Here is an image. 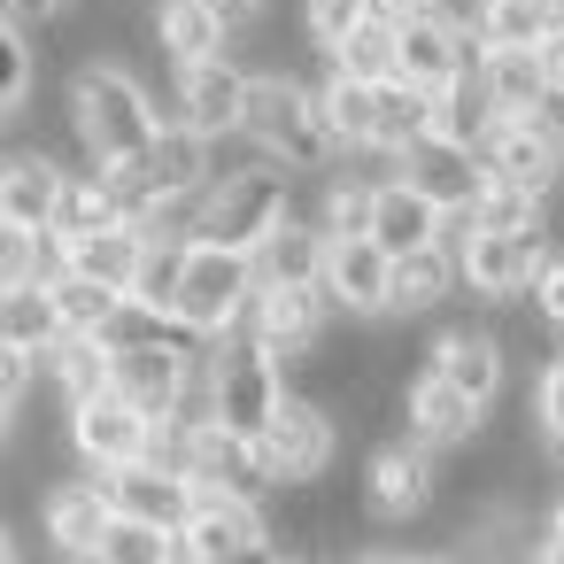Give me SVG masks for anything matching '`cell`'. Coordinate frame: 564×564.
<instances>
[{
  "label": "cell",
  "mask_w": 564,
  "mask_h": 564,
  "mask_svg": "<svg viewBox=\"0 0 564 564\" xmlns=\"http://www.w3.org/2000/svg\"><path fill=\"white\" fill-rule=\"evenodd\" d=\"M70 124H78V148H86L101 171H117V163H140L171 117L155 109V94H148L132 70L86 63V70L70 78Z\"/></svg>",
  "instance_id": "1"
},
{
  "label": "cell",
  "mask_w": 564,
  "mask_h": 564,
  "mask_svg": "<svg viewBox=\"0 0 564 564\" xmlns=\"http://www.w3.org/2000/svg\"><path fill=\"white\" fill-rule=\"evenodd\" d=\"M256 294H263V279H256V256H248V248L186 240V256H178V294H171V317H178V325H194L202 340L248 333Z\"/></svg>",
  "instance_id": "2"
},
{
  "label": "cell",
  "mask_w": 564,
  "mask_h": 564,
  "mask_svg": "<svg viewBox=\"0 0 564 564\" xmlns=\"http://www.w3.org/2000/svg\"><path fill=\"white\" fill-rule=\"evenodd\" d=\"M240 132H248V140L263 148V163H279V171H325V163L340 155L317 86L279 78V70L248 86V124H240Z\"/></svg>",
  "instance_id": "3"
},
{
  "label": "cell",
  "mask_w": 564,
  "mask_h": 564,
  "mask_svg": "<svg viewBox=\"0 0 564 564\" xmlns=\"http://www.w3.org/2000/svg\"><path fill=\"white\" fill-rule=\"evenodd\" d=\"M286 217H294V186H286L279 163H263V171H217L209 194H202L194 240H217V248H248L256 256Z\"/></svg>",
  "instance_id": "4"
},
{
  "label": "cell",
  "mask_w": 564,
  "mask_h": 564,
  "mask_svg": "<svg viewBox=\"0 0 564 564\" xmlns=\"http://www.w3.org/2000/svg\"><path fill=\"white\" fill-rule=\"evenodd\" d=\"M279 402H286V379H279V356L256 340V333H225L217 348H209V417L217 425H232L240 441H263V425L279 417Z\"/></svg>",
  "instance_id": "5"
},
{
  "label": "cell",
  "mask_w": 564,
  "mask_h": 564,
  "mask_svg": "<svg viewBox=\"0 0 564 564\" xmlns=\"http://www.w3.org/2000/svg\"><path fill=\"white\" fill-rule=\"evenodd\" d=\"M479 155H487V178L556 194V178H564V94L549 109H533V117H495Z\"/></svg>",
  "instance_id": "6"
},
{
  "label": "cell",
  "mask_w": 564,
  "mask_h": 564,
  "mask_svg": "<svg viewBox=\"0 0 564 564\" xmlns=\"http://www.w3.org/2000/svg\"><path fill=\"white\" fill-rule=\"evenodd\" d=\"M479 70V40L456 9H433V17H402L394 24V78L425 86V94H448Z\"/></svg>",
  "instance_id": "7"
},
{
  "label": "cell",
  "mask_w": 564,
  "mask_h": 564,
  "mask_svg": "<svg viewBox=\"0 0 564 564\" xmlns=\"http://www.w3.org/2000/svg\"><path fill=\"white\" fill-rule=\"evenodd\" d=\"M448 240H456L464 286L487 294V302H518V294L533 286L541 256H549L541 232H487V225H471V217H448Z\"/></svg>",
  "instance_id": "8"
},
{
  "label": "cell",
  "mask_w": 564,
  "mask_h": 564,
  "mask_svg": "<svg viewBox=\"0 0 564 564\" xmlns=\"http://www.w3.org/2000/svg\"><path fill=\"white\" fill-rule=\"evenodd\" d=\"M248 70L232 55H209V63H186L178 86H171V124L202 132V140H232L248 124Z\"/></svg>",
  "instance_id": "9"
},
{
  "label": "cell",
  "mask_w": 564,
  "mask_h": 564,
  "mask_svg": "<svg viewBox=\"0 0 564 564\" xmlns=\"http://www.w3.org/2000/svg\"><path fill=\"white\" fill-rule=\"evenodd\" d=\"M394 171H402L441 217H471V202H479V186H487V155H479L471 140H456V132H425Z\"/></svg>",
  "instance_id": "10"
},
{
  "label": "cell",
  "mask_w": 564,
  "mask_h": 564,
  "mask_svg": "<svg viewBox=\"0 0 564 564\" xmlns=\"http://www.w3.org/2000/svg\"><path fill=\"white\" fill-rule=\"evenodd\" d=\"M155 425H163V417H148V410L124 402L117 387L70 402V441H78V456H86L94 471H117V464H132V456H155Z\"/></svg>",
  "instance_id": "11"
},
{
  "label": "cell",
  "mask_w": 564,
  "mask_h": 564,
  "mask_svg": "<svg viewBox=\"0 0 564 564\" xmlns=\"http://www.w3.org/2000/svg\"><path fill=\"white\" fill-rule=\"evenodd\" d=\"M263 471H271V487H310L325 464H333V417L317 410V402H302V394H286L279 402V417L263 425Z\"/></svg>",
  "instance_id": "12"
},
{
  "label": "cell",
  "mask_w": 564,
  "mask_h": 564,
  "mask_svg": "<svg viewBox=\"0 0 564 564\" xmlns=\"http://www.w3.org/2000/svg\"><path fill=\"white\" fill-rule=\"evenodd\" d=\"M325 294H333V310H348V317H387V310H394V256H387L371 232L333 240V248H325Z\"/></svg>",
  "instance_id": "13"
},
{
  "label": "cell",
  "mask_w": 564,
  "mask_h": 564,
  "mask_svg": "<svg viewBox=\"0 0 564 564\" xmlns=\"http://www.w3.org/2000/svg\"><path fill=\"white\" fill-rule=\"evenodd\" d=\"M325 310H333V294H325V279H302V286H263L256 294V310H248V333L286 364V356H310L317 340H325Z\"/></svg>",
  "instance_id": "14"
},
{
  "label": "cell",
  "mask_w": 564,
  "mask_h": 564,
  "mask_svg": "<svg viewBox=\"0 0 564 564\" xmlns=\"http://www.w3.org/2000/svg\"><path fill=\"white\" fill-rule=\"evenodd\" d=\"M101 495H109L124 518H148V525H171V533H178L202 487H194L178 464H163V456H132V464L101 471Z\"/></svg>",
  "instance_id": "15"
},
{
  "label": "cell",
  "mask_w": 564,
  "mask_h": 564,
  "mask_svg": "<svg viewBox=\"0 0 564 564\" xmlns=\"http://www.w3.org/2000/svg\"><path fill=\"white\" fill-rule=\"evenodd\" d=\"M256 541H271L256 495H194V510H186V525H178L186 564H225V556H240V549H256Z\"/></svg>",
  "instance_id": "16"
},
{
  "label": "cell",
  "mask_w": 564,
  "mask_h": 564,
  "mask_svg": "<svg viewBox=\"0 0 564 564\" xmlns=\"http://www.w3.org/2000/svg\"><path fill=\"white\" fill-rule=\"evenodd\" d=\"M364 502L379 518H417L433 502V448L410 433V441H387L371 464H364Z\"/></svg>",
  "instance_id": "17"
},
{
  "label": "cell",
  "mask_w": 564,
  "mask_h": 564,
  "mask_svg": "<svg viewBox=\"0 0 564 564\" xmlns=\"http://www.w3.org/2000/svg\"><path fill=\"white\" fill-rule=\"evenodd\" d=\"M471 86L487 94V109H495V117H533V109H549V101H556L541 47H479Z\"/></svg>",
  "instance_id": "18"
},
{
  "label": "cell",
  "mask_w": 564,
  "mask_h": 564,
  "mask_svg": "<svg viewBox=\"0 0 564 564\" xmlns=\"http://www.w3.org/2000/svg\"><path fill=\"white\" fill-rule=\"evenodd\" d=\"M402 417H410V433H417L425 448H456V441H471V433H479V402H471L456 379H441L433 364L410 379V394H402Z\"/></svg>",
  "instance_id": "19"
},
{
  "label": "cell",
  "mask_w": 564,
  "mask_h": 564,
  "mask_svg": "<svg viewBox=\"0 0 564 564\" xmlns=\"http://www.w3.org/2000/svg\"><path fill=\"white\" fill-rule=\"evenodd\" d=\"M371 240H379L387 256H410V248L448 240V217H441L410 178H379V186H371Z\"/></svg>",
  "instance_id": "20"
},
{
  "label": "cell",
  "mask_w": 564,
  "mask_h": 564,
  "mask_svg": "<svg viewBox=\"0 0 564 564\" xmlns=\"http://www.w3.org/2000/svg\"><path fill=\"white\" fill-rule=\"evenodd\" d=\"M140 263H148V232H140V225H101V232L63 240V271L101 279V286H117V294L140 286Z\"/></svg>",
  "instance_id": "21"
},
{
  "label": "cell",
  "mask_w": 564,
  "mask_h": 564,
  "mask_svg": "<svg viewBox=\"0 0 564 564\" xmlns=\"http://www.w3.org/2000/svg\"><path fill=\"white\" fill-rule=\"evenodd\" d=\"M109 518H117V502L101 495V479H86V487H55V495H47V541H55V556L94 564Z\"/></svg>",
  "instance_id": "22"
},
{
  "label": "cell",
  "mask_w": 564,
  "mask_h": 564,
  "mask_svg": "<svg viewBox=\"0 0 564 564\" xmlns=\"http://www.w3.org/2000/svg\"><path fill=\"white\" fill-rule=\"evenodd\" d=\"M63 163L55 155H9L0 163V217L24 232H55V202H63Z\"/></svg>",
  "instance_id": "23"
},
{
  "label": "cell",
  "mask_w": 564,
  "mask_h": 564,
  "mask_svg": "<svg viewBox=\"0 0 564 564\" xmlns=\"http://www.w3.org/2000/svg\"><path fill=\"white\" fill-rule=\"evenodd\" d=\"M148 32H155V47H163L171 70L225 55V17L209 9V0H155V9H148Z\"/></svg>",
  "instance_id": "24"
},
{
  "label": "cell",
  "mask_w": 564,
  "mask_h": 564,
  "mask_svg": "<svg viewBox=\"0 0 564 564\" xmlns=\"http://www.w3.org/2000/svg\"><path fill=\"white\" fill-rule=\"evenodd\" d=\"M433 371L441 379H456L479 410L502 394V340L487 333V325H456V333H441L433 340Z\"/></svg>",
  "instance_id": "25"
},
{
  "label": "cell",
  "mask_w": 564,
  "mask_h": 564,
  "mask_svg": "<svg viewBox=\"0 0 564 564\" xmlns=\"http://www.w3.org/2000/svg\"><path fill=\"white\" fill-rule=\"evenodd\" d=\"M425 132H441V94L410 86V78H387L379 86V132H371V155H410Z\"/></svg>",
  "instance_id": "26"
},
{
  "label": "cell",
  "mask_w": 564,
  "mask_h": 564,
  "mask_svg": "<svg viewBox=\"0 0 564 564\" xmlns=\"http://www.w3.org/2000/svg\"><path fill=\"white\" fill-rule=\"evenodd\" d=\"M325 225L317 217H286L263 248H256V279L263 286H302V279H325Z\"/></svg>",
  "instance_id": "27"
},
{
  "label": "cell",
  "mask_w": 564,
  "mask_h": 564,
  "mask_svg": "<svg viewBox=\"0 0 564 564\" xmlns=\"http://www.w3.org/2000/svg\"><path fill=\"white\" fill-rule=\"evenodd\" d=\"M556 24H564V0H479L471 9L479 47H541Z\"/></svg>",
  "instance_id": "28"
},
{
  "label": "cell",
  "mask_w": 564,
  "mask_h": 564,
  "mask_svg": "<svg viewBox=\"0 0 564 564\" xmlns=\"http://www.w3.org/2000/svg\"><path fill=\"white\" fill-rule=\"evenodd\" d=\"M464 286V271H456V240H433V248H410V256H394V310H441L448 294Z\"/></svg>",
  "instance_id": "29"
},
{
  "label": "cell",
  "mask_w": 564,
  "mask_h": 564,
  "mask_svg": "<svg viewBox=\"0 0 564 564\" xmlns=\"http://www.w3.org/2000/svg\"><path fill=\"white\" fill-rule=\"evenodd\" d=\"M0 340H17L32 356H47L63 340V310H55V286L47 279H17L0 286Z\"/></svg>",
  "instance_id": "30"
},
{
  "label": "cell",
  "mask_w": 564,
  "mask_h": 564,
  "mask_svg": "<svg viewBox=\"0 0 564 564\" xmlns=\"http://www.w3.org/2000/svg\"><path fill=\"white\" fill-rule=\"evenodd\" d=\"M101 225H132V217L117 209V186H109V171L94 163V171H70V178H63L55 240H78V232H101Z\"/></svg>",
  "instance_id": "31"
},
{
  "label": "cell",
  "mask_w": 564,
  "mask_h": 564,
  "mask_svg": "<svg viewBox=\"0 0 564 564\" xmlns=\"http://www.w3.org/2000/svg\"><path fill=\"white\" fill-rule=\"evenodd\" d=\"M317 101H325V124H333V140H340V155H348V148H371V132H379V86H371V78L333 70V78L317 86Z\"/></svg>",
  "instance_id": "32"
},
{
  "label": "cell",
  "mask_w": 564,
  "mask_h": 564,
  "mask_svg": "<svg viewBox=\"0 0 564 564\" xmlns=\"http://www.w3.org/2000/svg\"><path fill=\"white\" fill-rule=\"evenodd\" d=\"M47 364H55V387H63L70 402L109 394V379H117V356H109V340H101V333H63V340L47 348Z\"/></svg>",
  "instance_id": "33"
},
{
  "label": "cell",
  "mask_w": 564,
  "mask_h": 564,
  "mask_svg": "<svg viewBox=\"0 0 564 564\" xmlns=\"http://www.w3.org/2000/svg\"><path fill=\"white\" fill-rule=\"evenodd\" d=\"M94 564H186V549H178L171 525H148V518H124V510H117Z\"/></svg>",
  "instance_id": "34"
},
{
  "label": "cell",
  "mask_w": 564,
  "mask_h": 564,
  "mask_svg": "<svg viewBox=\"0 0 564 564\" xmlns=\"http://www.w3.org/2000/svg\"><path fill=\"white\" fill-rule=\"evenodd\" d=\"M541 217H549V194L510 186V178H487L471 202V225H487V232H541Z\"/></svg>",
  "instance_id": "35"
},
{
  "label": "cell",
  "mask_w": 564,
  "mask_h": 564,
  "mask_svg": "<svg viewBox=\"0 0 564 564\" xmlns=\"http://www.w3.org/2000/svg\"><path fill=\"white\" fill-rule=\"evenodd\" d=\"M325 55H333V70L387 86V78H394V17H371V24H356V32H348L340 47H325Z\"/></svg>",
  "instance_id": "36"
},
{
  "label": "cell",
  "mask_w": 564,
  "mask_h": 564,
  "mask_svg": "<svg viewBox=\"0 0 564 564\" xmlns=\"http://www.w3.org/2000/svg\"><path fill=\"white\" fill-rule=\"evenodd\" d=\"M55 286V310H63V333H109V317H117V286H101V279H78V271H55L47 279Z\"/></svg>",
  "instance_id": "37"
},
{
  "label": "cell",
  "mask_w": 564,
  "mask_h": 564,
  "mask_svg": "<svg viewBox=\"0 0 564 564\" xmlns=\"http://www.w3.org/2000/svg\"><path fill=\"white\" fill-rule=\"evenodd\" d=\"M371 186L379 178H333L325 186V209H317V225H325V240H348V232H371Z\"/></svg>",
  "instance_id": "38"
},
{
  "label": "cell",
  "mask_w": 564,
  "mask_h": 564,
  "mask_svg": "<svg viewBox=\"0 0 564 564\" xmlns=\"http://www.w3.org/2000/svg\"><path fill=\"white\" fill-rule=\"evenodd\" d=\"M24 94H32V47H24L17 9L0 0V117H9V109H24Z\"/></svg>",
  "instance_id": "39"
},
{
  "label": "cell",
  "mask_w": 564,
  "mask_h": 564,
  "mask_svg": "<svg viewBox=\"0 0 564 564\" xmlns=\"http://www.w3.org/2000/svg\"><path fill=\"white\" fill-rule=\"evenodd\" d=\"M371 17H387V0H302V24H310V40L317 47H340L356 24H371Z\"/></svg>",
  "instance_id": "40"
},
{
  "label": "cell",
  "mask_w": 564,
  "mask_h": 564,
  "mask_svg": "<svg viewBox=\"0 0 564 564\" xmlns=\"http://www.w3.org/2000/svg\"><path fill=\"white\" fill-rule=\"evenodd\" d=\"M533 417H541V448L564 464V356L541 371V387H533Z\"/></svg>",
  "instance_id": "41"
},
{
  "label": "cell",
  "mask_w": 564,
  "mask_h": 564,
  "mask_svg": "<svg viewBox=\"0 0 564 564\" xmlns=\"http://www.w3.org/2000/svg\"><path fill=\"white\" fill-rule=\"evenodd\" d=\"M17 279H40V232L0 217V286H17Z\"/></svg>",
  "instance_id": "42"
},
{
  "label": "cell",
  "mask_w": 564,
  "mask_h": 564,
  "mask_svg": "<svg viewBox=\"0 0 564 564\" xmlns=\"http://www.w3.org/2000/svg\"><path fill=\"white\" fill-rule=\"evenodd\" d=\"M525 294H533V317L564 333V248H549V256H541V271H533V286H525Z\"/></svg>",
  "instance_id": "43"
},
{
  "label": "cell",
  "mask_w": 564,
  "mask_h": 564,
  "mask_svg": "<svg viewBox=\"0 0 564 564\" xmlns=\"http://www.w3.org/2000/svg\"><path fill=\"white\" fill-rule=\"evenodd\" d=\"M24 387H32V348L0 340V410H17V402H24Z\"/></svg>",
  "instance_id": "44"
},
{
  "label": "cell",
  "mask_w": 564,
  "mask_h": 564,
  "mask_svg": "<svg viewBox=\"0 0 564 564\" xmlns=\"http://www.w3.org/2000/svg\"><path fill=\"white\" fill-rule=\"evenodd\" d=\"M541 63H549V86H556V94H564V24H556V32H549V40H541Z\"/></svg>",
  "instance_id": "45"
},
{
  "label": "cell",
  "mask_w": 564,
  "mask_h": 564,
  "mask_svg": "<svg viewBox=\"0 0 564 564\" xmlns=\"http://www.w3.org/2000/svg\"><path fill=\"white\" fill-rule=\"evenodd\" d=\"M209 9H217V17H225V32H240V24H248V17H256V9H263V0H209Z\"/></svg>",
  "instance_id": "46"
},
{
  "label": "cell",
  "mask_w": 564,
  "mask_h": 564,
  "mask_svg": "<svg viewBox=\"0 0 564 564\" xmlns=\"http://www.w3.org/2000/svg\"><path fill=\"white\" fill-rule=\"evenodd\" d=\"M433 9H448V0H387V17L402 24V17H433Z\"/></svg>",
  "instance_id": "47"
},
{
  "label": "cell",
  "mask_w": 564,
  "mask_h": 564,
  "mask_svg": "<svg viewBox=\"0 0 564 564\" xmlns=\"http://www.w3.org/2000/svg\"><path fill=\"white\" fill-rule=\"evenodd\" d=\"M225 564H279V549H271V541H256V549H240V556H225Z\"/></svg>",
  "instance_id": "48"
},
{
  "label": "cell",
  "mask_w": 564,
  "mask_h": 564,
  "mask_svg": "<svg viewBox=\"0 0 564 564\" xmlns=\"http://www.w3.org/2000/svg\"><path fill=\"white\" fill-rule=\"evenodd\" d=\"M541 541H549V549H564V502L549 510V525H541Z\"/></svg>",
  "instance_id": "49"
},
{
  "label": "cell",
  "mask_w": 564,
  "mask_h": 564,
  "mask_svg": "<svg viewBox=\"0 0 564 564\" xmlns=\"http://www.w3.org/2000/svg\"><path fill=\"white\" fill-rule=\"evenodd\" d=\"M9 9H17V17H55L63 0H9Z\"/></svg>",
  "instance_id": "50"
},
{
  "label": "cell",
  "mask_w": 564,
  "mask_h": 564,
  "mask_svg": "<svg viewBox=\"0 0 564 564\" xmlns=\"http://www.w3.org/2000/svg\"><path fill=\"white\" fill-rule=\"evenodd\" d=\"M417 564H471L464 549H441V556H417Z\"/></svg>",
  "instance_id": "51"
},
{
  "label": "cell",
  "mask_w": 564,
  "mask_h": 564,
  "mask_svg": "<svg viewBox=\"0 0 564 564\" xmlns=\"http://www.w3.org/2000/svg\"><path fill=\"white\" fill-rule=\"evenodd\" d=\"M525 564H564V549H549V541H541V549H533Z\"/></svg>",
  "instance_id": "52"
},
{
  "label": "cell",
  "mask_w": 564,
  "mask_h": 564,
  "mask_svg": "<svg viewBox=\"0 0 564 564\" xmlns=\"http://www.w3.org/2000/svg\"><path fill=\"white\" fill-rule=\"evenodd\" d=\"M0 564H17V541H9V525H0Z\"/></svg>",
  "instance_id": "53"
},
{
  "label": "cell",
  "mask_w": 564,
  "mask_h": 564,
  "mask_svg": "<svg viewBox=\"0 0 564 564\" xmlns=\"http://www.w3.org/2000/svg\"><path fill=\"white\" fill-rule=\"evenodd\" d=\"M364 564H417V556H364Z\"/></svg>",
  "instance_id": "54"
},
{
  "label": "cell",
  "mask_w": 564,
  "mask_h": 564,
  "mask_svg": "<svg viewBox=\"0 0 564 564\" xmlns=\"http://www.w3.org/2000/svg\"><path fill=\"white\" fill-rule=\"evenodd\" d=\"M279 564H333V556H279Z\"/></svg>",
  "instance_id": "55"
}]
</instances>
